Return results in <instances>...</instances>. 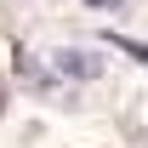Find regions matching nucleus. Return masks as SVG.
<instances>
[{"label": "nucleus", "mask_w": 148, "mask_h": 148, "mask_svg": "<svg viewBox=\"0 0 148 148\" xmlns=\"http://www.w3.org/2000/svg\"><path fill=\"white\" fill-rule=\"evenodd\" d=\"M57 74H69V80H97V74H103V57L69 46V51H57Z\"/></svg>", "instance_id": "f257e3e1"}, {"label": "nucleus", "mask_w": 148, "mask_h": 148, "mask_svg": "<svg viewBox=\"0 0 148 148\" xmlns=\"http://www.w3.org/2000/svg\"><path fill=\"white\" fill-rule=\"evenodd\" d=\"M86 6H97V12H114V6H120V0H86Z\"/></svg>", "instance_id": "f03ea898"}]
</instances>
